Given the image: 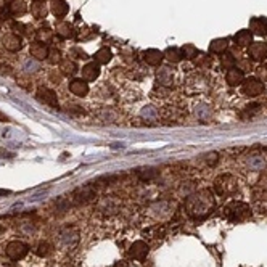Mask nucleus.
Here are the masks:
<instances>
[{"instance_id":"obj_1","label":"nucleus","mask_w":267,"mask_h":267,"mask_svg":"<svg viewBox=\"0 0 267 267\" xmlns=\"http://www.w3.org/2000/svg\"><path fill=\"white\" fill-rule=\"evenodd\" d=\"M216 200L214 193L209 188H203V190L193 192L188 195L185 200V211L187 214L193 219H203L214 209Z\"/></svg>"},{"instance_id":"obj_2","label":"nucleus","mask_w":267,"mask_h":267,"mask_svg":"<svg viewBox=\"0 0 267 267\" xmlns=\"http://www.w3.org/2000/svg\"><path fill=\"white\" fill-rule=\"evenodd\" d=\"M214 190L221 197H230L238 190V180L230 174H222L214 182Z\"/></svg>"},{"instance_id":"obj_3","label":"nucleus","mask_w":267,"mask_h":267,"mask_svg":"<svg viewBox=\"0 0 267 267\" xmlns=\"http://www.w3.org/2000/svg\"><path fill=\"white\" fill-rule=\"evenodd\" d=\"M249 216H251V209H249L248 204H245L242 201H233L225 208V218L232 222L245 221L248 219Z\"/></svg>"},{"instance_id":"obj_4","label":"nucleus","mask_w":267,"mask_h":267,"mask_svg":"<svg viewBox=\"0 0 267 267\" xmlns=\"http://www.w3.org/2000/svg\"><path fill=\"white\" fill-rule=\"evenodd\" d=\"M95 190L93 187L90 185H84V187H79L69 195V201L73 204H87L95 200Z\"/></svg>"},{"instance_id":"obj_5","label":"nucleus","mask_w":267,"mask_h":267,"mask_svg":"<svg viewBox=\"0 0 267 267\" xmlns=\"http://www.w3.org/2000/svg\"><path fill=\"white\" fill-rule=\"evenodd\" d=\"M27 253H29V246L20 240L10 242L7 246H5V254H7V258L12 261H21L23 258H26Z\"/></svg>"},{"instance_id":"obj_6","label":"nucleus","mask_w":267,"mask_h":267,"mask_svg":"<svg viewBox=\"0 0 267 267\" xmlns=\"http://www.w3.org/2000/svg\"><path fill=\"white\" fill-rule=\"evenodd\" d=\"M266 90L264 87V82H261L259 79H256V77H248V79H245L242 82V93L246 97H259L263 95Z\"/></svg>"},{"instance_id":"obj_7","label":"nucleus","mask_w":267,"mask_h":267,"mask_svg":"<svg viewBox=\"0 0 267 267\" xmlns=\"http://www.w3.org/2000/svg\"><path fill=\"white\" fill-rule=\"evenodd\" d=\"M77 242H79V232L74 227H66V229L60 232L58 243L63 249H71Z\"/></svg>"},{"instance_id":"obj_8","label":"nucleus","mask_w":267,"mask_h":267,"mask_svg":"<svg viewBox=\"0 0 267 267\" xmlns=\"http://www.w3.org/2000/svg\"><path fill=\"white\" fill-rule=\"evenodd\" d=\"M2 47L8 52H20L23 48V41H21V36L15 34V32H8L2 37Z\"/></svg>"},{"instance_id":"obj_9","label":"nucleus","mask_w":267,"mask_h":267,"mask_svg":"<svg viewBox=\"0 0 267 267\" xmlns=\"http://www.w3.org/2000/svg\"><path fill=\"white\" fill-rule=\"evenodd\" d=\"M248 57L254 61H264L267 58V42H253L248 47Z\"/></svg>"},{"instance_id":"obj_10","label":"nucleus","mask_w":267,"mask_h":267,"mask_svg":"<svg viewBox=\"0 0 267 267\" xmlns=\"http://www.w3.org/2000/svg\"><path fill=\"white\" fill-rule=\"evenodd\" d=\"M37 98L41 100L42 103L48 105V107L58 108V97H57V93L52 90V89H48V87H39Z\"/></svg>"},{"instance_id":"obj_11","label":"nucleus","mask_w":267,"mask_h":267,"mask_svg":"<svg viewBox=\"0 0 267 267\" xmlns=\"http://www.w3.org/2000/svg\"><path fill=\"white\" fill-rule=\"evenodd\" d=\"M142 58L150 66H159L164 60V53L158 48H147L145 52L142 53Z\"/></svg>"},{"instance_id":"obj_12","label":"nucleus","mask_w":267,"mask_h":267,"mask_svg":"<svg viewBox=\"0 0 267 267\" xmlns=\"http://www.w3.org/2000/svg\"><path fill=\"white\" fill-rule=\"evenodd\" d=\"M156 81L161 87H172L174 86V71H172L169 66H163V68L158 69L156 73Z\"/></svg>"},{"instance_id":"obj_13","label":"nucleus","mask_w":267,"mask_h":267,"mask_svg":"<svg viewBox=\"0 0 267 267\" xmlns=\"http://www.w3.org/2000/svg\"><path fill=\"white\" fill-rule=\"evenodd\" d=\"M148 251H150L148 245H147L145 242L138 240V242H134V243L131 245L129 254H131V258H132V259H137V261H143V259L147 258Z\"/></svg>"},{"instance_id":"obj_14","label":"nucleus","mask_w":267,"mask_h":267,"mask_svg":"<svg viewBox=\"0 0 267 267\" xmlns=\"http://www.w3.org/2000/svg\"><path fill=\"white\" fill-rule=\"evenodd\" d=\"M81 74H82V79L86 82H93L95 79H98V76H100V65L95 63V61L87 63L86 66H82Z\"/></svg>"},{"instance_id":"obj_15","label":"nucleus","mask_w":267,"mask_h":267,"mask_svg":"<svg viewBox=\"0 0 267 267\" xmlns=\"http://www.w3.org/2000/svg\"><path fill=\"white\" fill-rule=\"evenodd\" d=\"M48 47L45 45V44H41V42H32L31 47H29V53L31 57L37 60V61H44L48 58Z\"/></svg>"},{"instance_id":"obj_16","label":"nucleus","mask_w":267,"mask_h":267,"mask_svg":"<svg viewBox=\"0 0 267 267\" xmlns=\"http://www.w3.org/2000/svg\"><path fill=\"white\" fill-rule=\"evenodd\" d=\"M69 92L76 97H86L89 93V82L84 79H73L69 82Z\"/></svg>"},{"instance_id":"obj_17","label":"nucleus","mask_w":267,"mask_h":267,"mask_svg":"<svg viewBox=\"0 0 267 267\" xmlns=\"http://www.w3.org/2000/svg\"><path fill=\"white\" fill-rule=\"evenodd\" d=\"M50 12L57 18H65L69 12V5L66 0H50Z\"/></svg>"},{"instance_id":"obj_18","label":"nucleus","mask_w":267,"mask_h":267,"mask_svg":"<svg viewBox=\"0 0 267 267\" xmlns=\"http://www.w3.org/2000/svg\"><path fill=\"white\" fill-rule=\"evenodd\" d=\"M225 81L227 84H229L230 87H237V86H242V82L245 81V73L240 69V68H232L227 71L225 74Z\"/></svg>"},{"instance_id":"obj_19","label":"nucleus","mask_w":267,"mask_h":267,"mask_svg":"<svg viewBox=\"0 0 267 267\" xmlns=\"http://www.w3.org/2000/svg\"><path fill=\"white\" fill-rule=\"evenodd\" d=\"M58 71L63 76L66 77H73L77 71H79V68H77V65H76V61L74 60H71V58H63L61 60V63L58 65Z\"/></svg>"},{"instance_id":"obj_20","label":"nucleus","mask_w":267,"mask_h":267,"mask_svg":"<svg viewBox=\"0 0 267 267\" xmlns=\"http://www.w3.org/2000/svg\"><path fill=\"white\" fill-rule=\"evenodd\" d=\"M31 13L36 20H44L48 13V5L45 0H34L31 3Z\"/></svg>"},{"instance_id":"obj_21","label":"nucleus","mask_w":267,"mask_h":267,"mask_svg":"<svg viewBox=\"0 0 267 267\" xmlns=\"http://www.w3.org/2000/svg\"><path fill=\"white\" fill-rule=\"evenodd\" d=\"M249 31L256 36H267V18H253L249 21Z\"/></svg>"},{"instance_id":"obj_22","label":"nucleus","mask_w":267,"mask_h":267,"mask_svg":"<svg viewBox=\"0 0 267 267\" xmlns=\"http://www.w3.org/2000/svg\"><path fill=\"white\" fill-rule=\"evenodd\" d=\"M233 42L237 44L238 47H249L253 44V34L249 29H242L238 31L235 36H233Z\"/></svg>"},{"instance_id":"obj_23","label":"nucleus","mask_w":267,"mask_h":267,"mask_svg":"<svg viewBox=\"0 0 267 267\" xmlns=\"http://www.w3.org/2000/svg\"><path fill=\"white\" fill-rule=\"evenodd\" d=\"M55 31H57V34L63 39H69L74 36V27L69 21H58V23L55 24Z\"/></svg>"},{"instance_id":"obj_24","label":"nucleus","mask_w":267,"mask_h":267,"mask_svg":"<svg viewBox=\"0 0 267 267\" xmlns=\"http://www.w3.org/2000/svg\"><path fill=\"white\" fill-rule=\"evenodd\" d=\"M229 48V39L227 37H218L209 44V52L211 53H225V50Z\"/></svg>"},{"instance_id":"obj_25","label":"nucleus","mask_w":267,"mask_h":267,"mask_svg":"<svg viewBox=\"0 0 267 267\" xmlns=\"http://www.w3.org/2000/svg\"><path fill=\"white\" fill-rule=\"evenodd\" d=\"M163 53H164V58L168 60L169 63H172V65L180 63V61L183 60L180 48H177V47H168Z\"/></svg>"},{"instance_id":"obj_26","label":"nucleus","mask_w":267,"mask_h":267,"mask_svg":"<svg viewBox=\"0 0 267 267\" xmlns=\"http://www.w3.org/2000/svg\"><path fill=\"white\" fill-rule=\"evenodd\" d=\"M93 58H95V63L98 65H108L111 60H113V53H111V50L103 47L95 52V55H93Z\"/></svg>"},{"instance_id":"obj_27","label":"nucleus","mask_w":267,"mask_h":267,"mask_svg":"<svg viewBox=\"0 0 267 267\" xmlns=\"http://www.w3.org/2000/svg\"><path fill=\"white\" fill-rule=\"evenodd\" d=\"M8 10L13 16H23L27 13V5L23 0H13V2L8 5Z\"/></svg>"},{"instance_id":"obj_28","label":"nucleus","mask_w":267,"mask_h":267,"mask_svg":"<svg viewBox=\"0 0 267 267\" xmlns=\"http://www.w3.org/2000/svg\"><path fill=\"white\" fill-rule=\"evenodd\" d=\"M36 39H37V42L45 44V45H47L48 42H52L53 31L48 29V27H41V29H37V32H36Z\"/></svg>"},{"instance_id":"obj_29","label":"nucleus","mask_w":267,"mask_h":267,"mask_svg":"<svg viewBox=\"0 0 267 267\" xmlns=\"http://www.w3.org/2000/svg\"><path fill=\"white\" fill-rule=\"evenodd\" d=\"M52 253H53V246L48 242H42L36 246V254L39 258H48Z\"/></svg>"},{"instance_id":"obj_30","label":"nucleus","mask_w":267,"mask_h":267,"mask_svg":"<svg viewBox=\"0 0 267 267\" xmlns=\"http://www.w3.org/2000/svg\"><path fill=\"white\" fill-rule=\"evenodd\" d=\"M180 52H182V57L185 60H193L200 53V50L195 47L193 44H185V45L180 48Z\"/></svg>"},{"instance_id":"obj_31","label":"nucleus","mask_w":267,"mask_h":267,"mask_svg":"<svg viewBox=\"0 0 267 267\" xmlns=\"http://www.w3.org/2000/svg\"><path fill=\"white\" fill-rule=\"evenodd\" d=\"M193 63H195V66H198V68H211L213 58L206 57V55H203V53H198L197 57L193 58Z\"/></svg>"},{"instance_id":"obj_32","label":"nucleus","mask_w":267,"mask_h":267,"mask_svg":"<svg viewBox=\"0 0 267 267\" xmlns=\"http://www.w3.org/2000/svg\"><path fill=\"white\" fill-rule=\"evenodd\" d=\"M221 66L224 69H232V68H235L237 66V61L235 58H233V55L232 53H222V57H221Z\"/></svg>"},{"instance_id":"obj_33","label":"nucleus","mask_w":267,"mask_h":267,"mask_svg":"<svg viewBox=\"0 0 267 267\" xmlns=\"http://www.w3.org/2000/svg\"><path fill=\"white\" fill-rule=\"evenodd\" d=\"M137 174L142 180H152V179L156 177L158 172H156V169H153V168H143V169L138 171Z\"/></svg>"},{"instance_id":"obj_34","label":"nucleus","mask_w":267,"mask_h":267,"mask_svg":"<svg viewBox=\"0 0 267 267\" xmlns=\"http://www.w3.org/2000/svg\"><path fill=\"white\" fill-rule=\"evenodd\" d=\"M50 65H60L61 60H63V57H61V52L58 48H50L48 50V58Z\"/></svg>"},{"instance_id":"obj_35","label":"nucleus","mask_w":267,"mask_h":267,"mask_svg":"<svg viewBox=\"0 0 267 267\" xmlns=\"http://www.w3.org/2000/svg\"><path fill=\"white\" fill-rule=\"evenodd\" d=\"M16 84H18L20 87H23L26 89V90H29L31 89V77L27 76V74H18L16 76Z\"/></svg>"},{"instance_id":"obj_36","label":"nucleus","mask_w":267,"mask_h":267,"mask_svg":"<svg viewBox=\"0 0 267 267\" xmlns=\"http://www.w3.org/2000/svg\"><path fill=\"white\" fill-rule=\"evenodd\" d=\"M69 55H71L73 58H76V60H86V58H89V57H87V53H86L82 48H79V47L71 48V50H69Z\"/></svg>"},{"instance_id":"obj_37","label":"nucleus","mask_w":267,"mask_h":267,"mask_svg":"<svg viewBox=\"0 0 267 267\" xmlns=\"http://www.w3.org/2000/svg\"><path fill=\"white\" fill-rule=\"evenodd\" d=\"M256 79H259L261 82L267 81V65H261L259 68H256Z\"/></svg>"},{"instance_id":"obj_38","label":"nucleus","mask_w":267,"mask_h":267,"mask_svg":"<svg viewBox=\"0 0 267 267\" xmlns=\"http://www.w3.org/2000/svg\"><path fill=\"white\" fill-rule=\"evenodd\" d=\"M258 108H259V105H246V107H245V111L242 113V118H248V116H251L253 113H256V111H258Z\"/></svg>"},{"instance_id":"obj_39","label":"nucleus","mask_w":267,"mask_h":267,"mask_svg":"<svg viewBox=\"0 0 267 267\" xmlns=\"http://www.w3.org/2000/svg\"><path fill=\"white\" fill-rule=\"evenodd\" d=\"M258 187H259L263 192L267 193V171L263 172V174L259 176V179H258Z\"/></svg>"},{"instance_id":"obj_40","label":"nucleus","mask_w":267,"mask_h":267,"mask_svg":"<svg viewBox=\"0 0 267 267\" xmlns=\"http://www.w3.org/2000/svg\"><path fill=\"white\" fill-rule=\"evenodd\" d=\"M204 158H206V164H208V166H214V164H218L219 155L216 153V152H213V153H208Z\"/></svg>"},{"instance_id":"obj_41","label":"nucleus","mask_w":267,"mask_h":267,"mask_svg":"<svg viewBox=\"0 0 267 267\" xmlns=\"http://www.w3.org/2000/svg\"><path fill=\"white\" fill-rule=\"evenodd\" d=\"M27 29V26L23 24V23H13V31H15V34H26V31Z\"/></svg>"},{"instance_id":"obj_42","label":"nucleus","mask_w":267,"mask_h":267,"mask_svg":"<svg viewBox=\"0 0 267 267\" xmlns=\"http://www.w3.org/2000/svg\"><path fill=\"white\" fill-rule=\"evenodd\" d=\"M61 76H63V74H61L60 71L57 73V69H53L52 73H50V79L53 81V84H57V86H58V84H60V81H61Z\"/></svg>"},{"instance_id":"obj_43","label":"nucleus","mask_w":267,"mask_h":267,"mask_svg":"<svg viewBox=\"0 0 267 267\" xmlns=\"http://www.w3.org/2000/svg\"><path fill=\"white\" fill-rule=\"evenodd\" d=\"M237 68H240L243 73H245V69H251V61H249V58L248 60H243L242 63L237 66Z\"/></svg>"},{"instance_id":"obj_44","label":"nucleus","mask_w":267,"mask_h":267,"mask_svg":"<svg viewBox=\"0 0 267 267\" xmlns=\"http://www.w3.org/2000/svg\"><path fill=\"white\" fill-rule=\"evenodd\" d=\"M0 73L2 74H10L12 73V68L8 65H0Z\"/></svg>"},{"instance_id":"obj_45","label":"nucleus","mask_w":267,"mask_h":267,"mask_svg":"<svg viewBox=\"0 0 267 267\" xmlns=\"http://www.w3.org/2000/svg\"><path fill=\"white\" fill-rule=\"evenodd\" d=\"M68 111H73V113H84L81 107H76V105H68Z\"/></svg>"},{"instance_id":"obj_46","label":"nucleus","mask_w":267,"mask_h":267,"mask_svg":"<svg viewBox=\"0 0 267 267\" xmlns=\"http://www.w3.org/2000/svg\"><path fill=\"white\" fill-rule=\"evenodd\" d=\"M113 267H131V266H129L127 261H118V263H116Z\"/></svg>"},{"instance_id":"obj_47","label":"nucleus","mask_w":267,"mask_h":267,"mask_svg":"<svg viewBox=\"0 0 267 267\" xmlns=\"http://www.w3.org/2000/svg\"><path fill=\"white\" fill-rule=\"evenodd\" d=\"M0 122H10V118L5 113H2V111H0Z\"/></svg>"},{"instance_id":"obj_48","label":"nucleus","mask_w":267,"mask_h":267,"mask_svg":"<svg viewBox=\"0 0 267 267\" xmlns=\"http://www.w3.org/2000/svg\"><path fill=\"white\" fill-rule=\"evenodd\" d=\"M8 5H7V2H5V0H0V12H3L5 8H7Z\"/></svg>"},{"instance_id":"obj_49","label":"nucleus","mask_w":267,"mask_h":267,"mask_svg":"<svg viewBox=\"0 0 267 267\" xmlns=\"http://www.w3.org/2000/svg\"><path fill=\"white\" fill-rule=\"evenodd\" d=\"M7 267H20V266L18 264H8Z\"/></svg>"},{"instance_id":"obj_50","label":"nucleus","mask_w":267,"mask_h":267,"mask_svg":"<svg viewBox=\"0 0 267 267\" xmlns=\"http://www.w3.org/2000/svg\"><path fill=\"white\" fill-rule=\"evenodd\" d=\"M2 233H3V227L0 225V235H2Z\"/></svg>"},{"instance_id":"obj_51","label":"nucleus","mask_w":267,"mask_h":267,"mask_svg":"<svg viewBox=\"0 0 267 267\" xmlns=\"http://www.w3.org/2000/svg\"><path fill=\"white\" fill-rule=\"evenodd\" d=\"M264 152H266V153H267V147H266V148H264Z\"/></svg>"}]
</instances>
